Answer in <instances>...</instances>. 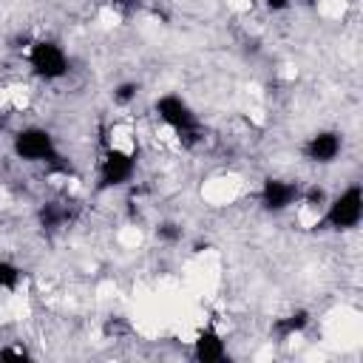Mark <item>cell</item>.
I'll return each mask as SVG.
<instances>
[{"instance_id":"cell-1","label":"cell","mask_w":363,"mask_h":363,"mask_svg":"<svg viewBox=\"0 0 363 363\" xmlns=\"http://www.w3.org/2000/svg\"><path fill=\"white\" fill-rule=\"evenodd\" d=\"M28 62H31L34 74L43 79H60L68 74V57L62 54V48L57 43H48V40H40L31 45Z\"/></svg>"},{"instance_id":"cell-2","label":"cell","mask_w":363,"mask_h":363,"mask_svg":"<svg viewBox=\"0 0 363 363\" xmlns=\"http://www.w3.org/2000/svg\"><path fill=\"white\" fill-rule=\"evenodd\" d=\"M360 216H363V190L357 184H352L349 190H343L332 204H329V213H326V221L329 227L335 230H352L360 224Z\"/></svg>"},{"instance_id":"cell-3","label":"cell","mask_w":363,"mask_h":363,"mask_svg":"<svg viewBox=\"0 0 363 363\" xmlns=\"http://www.w3.org/2000/svg\"><path fill=\"white\" fill-rule=\"evenodd\" d=\"M14 153L26 162H54L57 147L48 130L43 128H26L14 136Z\"/></svg>"},{"instance_id":"cell-4","label":"cell","mask_w":363,"mask_h":363,"mask_svg":"<svg viewBox=\"0 0 363 363\" xmlns=\"http://www.w3.org/2000/svg\"><path fill=\"white\" fill-rule=\"evenodd\" d=\"M156 113L164 125H170L179 136H193L196 133V113L179 99V96H162L156 99Z\"/></svg>"},{"instance_id":"cell-5","label":"cell","mask_w":363,"mask_h":363,"mask_svg":"<svg viewBox=\"0 0 363 363\" xmlns=\"http://www.w3.org/2000/svg\"><path fill=\"white\" fill-rule=\"evenodd\" d=\"M133 176V156L125 150H108L99 167V187H119Z\"/></svg>"},{"instance_id":"cell-6","label":"cell","mask_w":363,"mask_h":363,"mask_svg":"<svg viewBox=\"0 0 363 363\" xmlns=\"http://www.w3.org/2000/svg\"><path fill=\"white\" fill-rule=\"evenodd\" d=\"M298 199V187L292 182H284V179H267L264 187H261V204L272 213L278 210H286L292 201Z\"/></svg>"},{"instance_id":"cell-7","label":"cell","mask_w":363,"mask_h":363,"mask_svg":"<svg viewBox=\"0 0 363 363\" xmlns=\"http://www.w3.org/2000/svg\"><path fill=\"white\" fill-rule=\"evenodd\" d=\"M303 153H306L309 162H332V159L340 153V136L332 133V130L315 133V136L306 142Z\"/></svg>"},{"instance_id":"cell-8","label":"cell","mask_w":363,"mask_h":363,"mask_svg":"<svg viewBox=\"0 0 363 363\" xmlns=\"http://www.w3.org/2000/svg\"><path fill=\"white\" fill-rule=\"evenodd\" d=\"M193 354H196V360H201V363L221 360V357H224V343H221V337H218L213 329H204V332L196 337V343H193Z\"/></svg>"},{"instance_id":"cell-9","label":"cell","mask_w":363,"mask_h":363,"mask_svg":"<svg viewBox=\"0 0 363 363\" xmlns=\"http://www.w3.org/2000/svg\"><path fill=\"white\" fill-rule=\"evenodd\" d=\"M306 323H309V315H306V312H292V315H286V318H281V320L275 323V332H278L281 337H286V335L301 332Z\"/></svg>"},{"instance_id":"cell-10","label":"cell","mask_w":363,"mask_h":363,"mask_svg":"<svg viewBox=\"0 0 363 363\" xmlns=\"http://www.w3.org/2000/svg\"><path fill=\"white\" fill-rule=\"evenodd\" d=\"M20 281V269L9 261H0V289H14Z\"/></svg>"},{"instance_id":"cell-11","label":"cell","mask_w":363,"mask_h":363,"mask_svg":"<svg viewBox=\"0 0 363 363\" xmlns=\"http://www.w3.org/2000/svg\"><path fill=\"white\" fill-rule=\"evenodd\" d=\"M40 218H43V224H45V227H54V224H60V221L65 218V210H60V207L48 204V207L40 213Z\"/></svg>"},{"instance_id":"cell-12","label":"cell","mask_w":363,"mask_h":363,"mask_svg":"<svg viewBox=\"0 0 363 363\" xmlns=\"http://www.w3.org/2000/svg\"><path fill=\"white\" fill-rule=\"evenodd\" d=\"M133 96H136V85H133V82L119 85V88H116V94H113V99H116V102H130Z\"/></svg>"},{"instance_id":"cell-13","label":"cell","mask_w":363,"mask_h":363,"mask_svg":"<svg viewBox=\"0 0 363 363\" xmlns=\"http://www.w3.org/2000/svg\"><path fill=\"white\" fill-rule=\"evenodd\" d=\"M179 235H182V230L176 224H162L159 227V238H164V241H176Z\"/></svg>"},{"instance_id":"cell-14","label":"cell","mask_w":363,"mask_h":363,"mask_svg":"<svg viewBox=\"0 0 363 363\" xmlns=\"http://www.w3.org/2000/svg\"><path fill=\"white\" fill-rule=\"evenodd\" d=\"M306 201H309V204H320V201H323V190H320V187H309Z\"/></svg>"},{"instance_id":"cell-15","label":"cell","mask_w":363,"mask_h":363,"mask_svg":"<svg viewBox=\"0 0 363 363\" xmlns=\"http://www.w3.org/2000/svg\"><path fill=\"white\" fill-rule=\"evenodd\" d=\"M267 3V9H272V11H284L286 6H289V0H264Z\"/></svg>"},{"instance_id":"cell-16","label":"cell","mask_w":363,"mask_h":363,"mask_svg":"<svg viewBox=\"0 0 363 363\" xmlns=\"http://www.w3.org/2000/svg\"><path fill=\"white\" fill-rule=\"evenodd\" d=\"M0 357H26V352L23 349H3Z\"/></svg>"},{"instance_id":"cell-17","label":"cell","mask_w":363,"mask_h":363,"mask_svg":"<svg viewBox=\"0 0 363 363\" xmlns=\"http://www.w3.org/2000/svg\"><path fill=\"white\" fill-rule=\"evenodd\" d=\"M116 3H122V0H116Z\"/></svg>"},{"instance_id":"cell-18","label":"cell","mask_w":363,"mask_h":363,"mask_svg":"<svg viewBox=\"0 0 363 363\" xmlns=\"http://www.w3.org/2000/svg\"><path fill=\"white\" fill-rule=\"evenodd\" d=\"M306 3H312V0H306Z\"/></svg>"}]
</instances>
